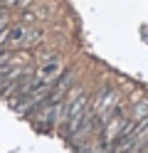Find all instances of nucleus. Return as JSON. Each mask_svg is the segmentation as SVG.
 <instances>
[{"label":"nucleus","mask_w":148,"mask_h":153,"mask_svg":"<svg viewBox=\"0 0 148 153\" xmlns=\"http://www.w3.org/2000/svg\"><path fill=\"white\" fill-rule=\"evenodd\" d=\"M10 59H13V54H10V52H0V69H5V67L10 64Z\"/></svg>","instance_id":"nucleus-5"},{"label":"nucleus","mask_w":148,"mask_h":153,"mask_svg":"<svg viewBox=\"0 0 148 153\" xmlns=\"http://www.w3.org/2000/svg\"><path fill=\"white\" fill-rule=\"evenodd\" d=\"M25 35H27V30L25 27H13L10 30V37H7V45H22V40H25Z\"/></svg>","instance_id":"nucleus-3"},{"label":"nucleus","mask_w":148,"mask_h":153,"mask_svg":"<svg viewBox=\"0 0 148 153\" xmlns=\"http://www.w3.org/2000/svg\"><path fill=\"white\" fill-rule=\"evenodd\" d=\"M116 99H118V94L114 89H101L96 94V99H94V106L89 109V114L91 116H104L109 119L111 116V111L116 109Z\"/></svg>","instance_id":"nucleus-1"},{"label":"nucleus","mask_w":148,"mask_h":153,"mask_svg":"<svg viewBox=\"0 0 148 153\" xmlns=\"http://www.w3.org/2000/svg\"><path fill=\"white\" fill-rule=\"evenodd\" d=\"M59 67L57 62H52V64H47V67H42V72H39V79H47V82H54L57 76H59Z\"/></svg>","instance_id":"nucleus-2"},{"label":"nucleus","mask_w":148,"mask_h":153,"mask_svg":"<svg viewBox=\"0 0 148 153\" xmlns=\"http://www.w3.org/2000/svg\"><path fill=\"white\" fill-rule=\"evenodd\" d=\"M143 116H148V101L136 104V119H143Z\"/></svg>","instance_id":"nucleus-4"}]
</instances>
